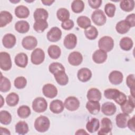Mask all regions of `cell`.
I'll return each mask as SVG.
<instances>
[{"label":"cell","mask_w":135,"mask_h":135,"mask_svg":"<svg viewBox=\"0 0 135 135\" xmlns=\"http://www.w3.org/2000/svg\"><path fill=\"white\" fill-rule=\"evenodd\" d=\"M104 95L108 99L113 100L119 105H121L127 100L126 94L115 89L111 88L104 90Z\"/></svg>","instance_id":"6da1fadb"},{"label":"cell","mask_w":135,"mask_h":135,"mask_svg":"<svg viewBox=\"0 0 135 135\" xmlns=\"http://www.w3.org/2000/svg\"><path fill=\"white\" fill-rule=\"evenodd\" d=\"M50 121L49 118L44 115H41L35 120L34 128L40 132H44L50 128Z\"/></svg>","instance_id":"7a4b0ae2"},{"label":"cell","mask_w":135,"mask_h":135,"mask_svg":"<svg viewBox=\"0 0 135 135\" xmlns=\"http://www.w3.org/2000/svg\"><path fill=\"white\" fill-rule=\"evenodd\" d=\"M98 46L100 50L106 52H110L114 47V41L110 36H103L98 41Z\"/></svg>","instance_id":"3957f363"},{"label":"cell","mask_w":135,"mask_h":135,"mask_svg":"<svg viewBox=\"0 0 135 135\" xmlns=\"http://www.w3.org/2000/svg\"><path fill=\"white\" fill-rule=\"evenodd\" d=\"M47 108V103L46 100L42 97L35 98L32 102L33 110L37 113L44 112Z\"/></svg>","instance_id":"277c9868"},{"label":"cell","mask_w":135,"mask_h":135,"mask_svg":"<svg viewBox=\"0 0 135 135\" xmlns=\"http://www.w3.org/2000/svg\"><path fill=\"white\" fill-rule=\"evenodd\" d=\"M12 61L10 55L5 52L0 53V68L2 70L8 71L12 68Z\"/></svg>","instance_id":"5b68a950"},{"label":"cell","mask_w":135,"mask_h":135,"mask_svg":"<svg viewBox=\"0 0 135 135\" xmlns=\"http://www.w3.org/2000/svg\"><path fill=\"white\" fill-rule=\"evenodd\" d=\"M91 19L93 22L98 26L104 25L107 21V17L104 12L101 9L94 11L91 15Z\"/></svg>","instance_id":"8992f818"},{"label":"cell","mask_w":135,"mask_h":135,"mask_svg":"<svg viewBox=\"0 0 135 135\" xmlns=\"http://www.w3.org/2000/svg\"><path fill=\"white\" fill-rule=\"evenodd\" d=\"M45 53L43 50L40 48H37L32 52L31 55V60L33 64L39 65L44 60Z\"/></svg>","instance_id":"52a82bcc"},{"label":"cell","mask_w":135,"mask_h":135,"mask_svg":"<svg viewBox=\"0 0 135 135\" xmlns=\"http://www.w3.org/2000/svg\"><path fill=\"white\" fill-rule=\"evenodd\" d=\"M112 123L111 120L108 118H103L101 120V128L98 134H111Z\"/></svg>","instance_id":"ba28073f"},{"label":"cell","mask_w":135,"mask_h":135,"mask_svg":"<svg viewBox=\"0 0 135 135\" xmlns=\"http://www.w3.org/2000/svg\"><path fill=\"white\" fill-rule=\"evenodd\" d=\"M64 105L68 110L74 111L79 108L80 101L75 97H69L65 99Z\"/></svg>","instance_id":"9c48e42d"},{"label":"cell","mask_w":135,"mask_h":135,"mask_svg":"<svg viewBox=\"0 0 135 135\" xmlns=\"http://www.w3.org/2000/svg\"><path fill=\"white\" fill-rule=\"evenodd\" d=\"M62 36V31L57 27H53L47 33V40L52 42H56L59 41Z\"/></svg>","instance_id":"30bf717a"},{"label":"cell","mask_w":135,"mask_h":135,"mask_svg":"<svg viewBox=\"0 0 135 135\" xmlns=\"http://www.w3.org/2000/svg\"><path fill=\"white\" fill-rule=\"evenodd\" d=\"M37 44L36 38L33 36H27L23 38L22 41L23 47L26 50H32L34 49Z\"/></svg>","instance_id":"8fae6325"},{"label":"cell","mask_w":135,"mask_h":135,"mask_svg":"<svg viewBox=\"0 0 135 135\" xmlns=\"http://www.w3.org/2000/svg\"><path fill=\"white\" fill-rule=\"evenodd\" d=\"M42 92L44 96L48 98H54L57 94V90L53 84L47 83L45 84L42 88Z\"/></svg>","instance_id":"7c38bea8"},{"label":"cell","mask_w":135,"mask_h":135,"mask_svg":"<svg viewBox=\"0 0 135 135\" xmlns=\"http://www.w3.org/2000/svg\"><path fill=\"white\" fill-rule=\"evenodd\" d=\"M64 46L69 50L73 49L77 43V38L75 34L70 33L68 34L64 38Z\"/></svg>","instance_id":"4fadbf2b"},{"label":"cell","mask_w":135,"mask_h":135,"mask_svg":"<svg viewBox=\"0 0 135 135\" xmlns=\"http://www.w3.org/2000/svg\"><path fill=\"white\" fill-rule=\"evenodd\" d=\"M83 61V56L79 52H73L71 53L68 57L69 63L73 66L79 65Z\"/></svg>","instance_id":"5bb4252c"},{"label":"cell","mask_w":135,"mask_h":135,"mask_svg":"<svg viewBox=\"0 0 135 135\" xmlns=\"http://www.w3.org/2000/svg\"><path fill=\"white\" fill-rule=\"evenodd\" d=\"M117 110L115 105L111 102H107L104 103L101 107L102 112L108 116L113 115Z\"/></svg>","instance_id":"9a60e30c"},{"label":"cell","mask_w":135,"mask_h":135,"mask_svg":"<svg viewBox=\"0 0 135 135\" xmlns=\"http://www.w3.org/2000/svg\"><path fill=\"white\" fill-rule=\"evenodd\" d=\"M123 79L122 73L119 71H113L109 75L110 83L114 85H118L122 83Z\"/></svg>","instance_id":"2e32d148"},{"label":"cell","mask_w":135,"mask_h":135,"mask_svg":"<svg viewBox=\"0 0 135 135\" xmlns=\"http://www.w3.org/2000/svg\"><path fill=\"white\" fill-rule=\"evenodd\" d=\"M130 119V115L128 113H120L115 118L116 124L120 128H125L127 126V122Z\"/></svg>","instance_id":"e0dca14e"},{"label":"cell","mask_w":135,"mask_h":135,"mask_svg":"<svg viewBox=\"0 0 135 135\" xmlns=\"http://www.w3.org/2000/svg\"><path fill=\"white\" fill-rule=\"evenodd\" d=\"M107 59V53L103 50H97L92 55L93 61L97 64H101L104 62Z\"/></svg>","instance_id":"ac0fdd59"},{"label":"cell","mask_w":135,"mask_h":135,"mask_svg":"<svg viewBox=\"0 0 135 135\" xmlns=\"http://www.w3.org/2000/svg\"><path fill=\"white\" fill-rule=\"evenodd\" d=\"M78 79L82 82H86L90 80L92 77L91 71L86 68H82L80 69L77 73Z\"/></svg>","instance_id":"d6986e66"},{"label":"cell","mask_w":135,"mask_h":135,"mask_svg":"<svg viewBox=\"0 0 135 135\" xmlns=\"http://www.w3.org/2000/svg\"><path fill=\"white\" fill-rule=\"evenodd\" d=\"M54 78L60 85H65L69 82V78L64 70H60L54 74Z\"/></svg>","instance_id":"ffe728a7"},{"label":"cell","mask_w":135,"mask_h":135,"mask_svg":"<svg viewBox=\"0 0 135 135\" xmlns=\"http://www.w3.org/2000/svg\"><path fill=\"white\" fill-rule=\"evenodd\" d=\"M16 41V39L15 35L11 33L5 34L2 39L3 45L7 49L12 48L15 45Z\"/></svg>","instance_id":"44dd1931"},{"label":"cell","mask_w":135,"mask_h":135,"mask_svg":"<svg viewBox=\"0 0 135 135\" xmlns=\"http://www.w3.org/2000/svg\"><path fill=\"white\" fill-rule=\"evenodd\" d=\"M64 108L63 102L60 100H54L50 104V109L54 113L58 114L61 113Z\"/></svg>","instance_id":"7402d4cb"},{"label":"cell","mask_w":135,"mask_h":135,"mask_svg":"<svg viewBox=\"0 0 135 135\" xmlns=\"http://www.w3.org/2000/svg\"><path fill=\"white\" fill-rule=\"evenodd\" d=\"M14 62L17 66L25 68L28 63V57L25 53H20L15 56Z\"/></svg>","instance_id":"603a6c76"},{"label":"cell","mask_w":135,"mask_h":135,"mask_svg":"<svg viewBox=\"0 0 135 135\" xmlns=\"http://www.w3.org/2000/svg\"><path fill=\"white\" fill-rule=\"evenodd\" d=\"M13 19L12 15L8 11H3L0 13V27H3L10 23Z\"/></svg>","instance_id":"cb8c5ba5"},{"label":"cell","mask_w":135,"mask_h":135,"mask_svg":"<svg viewBox=\"0 0 135 135\" xmlns=\"http://www.w3.org/2000/svg\"><path fill=\"white\" fill-rule=\"evenodd\" d=\"M86 108L92 114H98L100 110V104L99 101H89L86 104Z\"/></svg>","instance_id":"d4e9b609"},{"label":"cell","mask_w":135,"mask_h":135,"mask_svg":"<svg viewBox=\"0 0 135 135\" xmlns=\"http://www.w3.org/2000/svg\"><path fill=\"white\" fill-rule=\"evenodd\" d=\"M87 99L89 101H99L101 100L102 95L99 90L96 88H91L87 93Z\"/></svg>","instance_id":"484cf974"},{"label":"cell","mask_w":135,"mask_h":135,"mask_svg":"<svg viewBox=\"0 0 135 135\" xmlns=\"http://www.w3.org/2000/svg\"><path fill=\"white\" fill-rule=\"evenodd\" d=\"M15 15L20 18H27L30 14L28 8L24 5H19L15 9Z\"/></svg>","instance_id":"4316f807"},{"label":"cell","mask_w":135,"mask_h":135,"mask_svg":"<svg viewBox=\"0 0 135 135\" xmlns=\"http://www.w3.org/2000/svg\"><path fill=\"white\" fill-rule=\"evenodd\" d=\"M33 16L35 21L40 20L46 21L49 16V14L46 9L42 8H38L36 9L34 11Z\"/></svg>","instance_id":"83f0119b"},{"label":"cell","mask_w":135,"mask_h":135,"mask_svg":"<svg viewBox=\"0 0 135 135\" xmlns=\"http://www.w3.org/2000/svg\"><path fill=\"white\" fill-rule=\"evenodd\" d=\"M100 127V122L98 119L93 118L89 121L86 124V130L90 133H94L98 131Z\"/></svg>","instance_id":"f1b7e54d"},{"label":"cell","mask_w":135,"mask_h":135,"mask_svg":"<svg viewBox=\"0 0 135 135\" xmlns=\"http://www.w3.org/2000/svg\"><path fill=\"white\" fill-rule=\"evenodd\" d=\"M15 28L18 33H25L29 31L30 25L29 23L25 21H19L15 23Z\"/></svg>","instance_id":"f546056e"},{"label":"cell","mask_w":135,"mask_h":135,"mask_svg":"<svg viewBox=\"0 0 135 135\" xmlns=\"http://www.w3.org/2000/svg\"><path fill=\"white\" fill-rule=\"evenodd\" d=\"M47 52L51 58L52 59H57L61 55V50L60 47L57 45H51L49 47Z\"/></svg>","instance_id":"4dcf8cb0"},{"label":"cell","mask_w":135,"mask_h":135,"mask_svg":"<svg viewBox=\"0 0 135 135\" xmlns=\"http://www.w3.org/2000/svg\"><path fill=\"white\" fill-rule=\"evenodd\" d=\"M130 28V26L125 20H122L117 23L115 26L117 32L121 34L127 33Z\"/></svg>","instance_id":"1f68e13d"},{"label":"cell","mask_w":135,"mask_h":135,"mask_svg":"<svg viewBox=\"0 0 135 135\" xmlns=\"http://www.w3.org/2000/svg\"><path fill=\"white\" fill-rule=\"evenodd\" d=\"M133 41L132 39L129 37H124L122 38L120 41V46L121 49L124 51H129L133 46Z\"/></svg>","instance_id":"d6a6232c"},{"label":"cell","mask_w":135,"mask_h":135,"mask_svg":"<svg viewBox=\"0 0 135 135\" xmlns=\"http://www.w3.org/2000/svg\"><path fill=\"white\" fill-rule=\"evenodd\" d=\"M84 34L88 39L93 40L97 37L98 35V31L95 26L91 25L85 29Z\"/></svg>","instance_id":"836d02e7"},{"label":"cell","mask_w":135,"mask_h":135,"mask_svg":"<svg viewBox=\"0 0 135 135\" xmlns=\"http://www.w3.org/2000/svg\"><path fill=\"white\" fill-rule=\"evenodd\" d=\"M15 131L20 134H26L28 131V124L23 121L18 122L15 125Z\"/></svg>","instance_id":"e575fe53"},{"label":"cell","mask_w":135,"mask_h":135,"mask_svg":"<svg viewBox=\"0 0 135 135\" xmlns=\"http://www.w3.org/2000/svg\"><path fill=\"white\" fill-rule=\"evenodd\" d=\"M11 83L8 79L1 74L0 79V91L2 92H6L11 89Z\"/></svg>","instance_id":"d590c367"},{"label":"cell","mask_w":135,"mask_h":135,"mask_svg":"<svg viewBox=\"0 0 135 135\" xmlns=\"http://www.w3.org/2000/svg\"><path fill=\"white\" fill-rule=\"evenodd\" d=\"M19 101V97L18 94L14 92L8 94L6 98V102L8 105L14 107L17 105Z\"/></svg>","instance_id":"8d00e7d4"},{"label":"cell","mask_w":135,"mask_h":135,"mask_svg":"<svg viewBox=\"0 0 135 135\" xmlns=\"http://www.w3.org/2000/svg\"><path fill=\"white\" fill-rule=\"evenodd\" d=\"M76 22L80 27L84 29H86L91 25L90 19L85 16H79L76 20Z\"/></svg>","instance_id":"74e56055"},{"label":"cell","mask_w":135,"mask_h":135,"mask_svg":"<svg viewBox=\"0 0 135 135\" xmlns=\"http://www.w3.org/2000/svg\"><path fill=\"white\" fill-rule=\"evenodd\" d=\"M71 9L75 13L82 12L84 8V2L81 0H74L71 4Z\"/></svg>","instance_id":"f35d334b"},{"label":"cell","mask_w":135,"mask_h":135,"mask_svg":"<svg viewBox=\"0 0 135 135\" xmlns=\"http://www.w3.org/2000/svg\"><path fill=\"white\" fill-rule=\"evenodd\" d=\"M135 107V102H132L129 100H127L122 105H121V109L122 111L125 113H131Z\"/></svg>","instance_id":"ab89813d"},{"label":"cell","mask_w":135,"mask_h":135,"mask_svg":"<svg viewBox=\"0 0 135 135\" xmlns=\"http://www.w3.org/2000/svg\"><path fill=\"white\" fill-rule=\"evenodd\" d=\"M48 27V23L45 20H40L35 22L33 25L34 30L38 32L42 33L44 31V30Z\"/></svg>","instance_id":"60d3db41"},{"label":"cell","mask_w":135,"mask_h":135,"mask_svg":"<svg viewBox=\"0 0 135 135\" xmlns=\"http://www.w3.org/2000/svg\"><path fill=\"white\" fill-rule=\"evenodd\" d=\"M120 6L121 9L125 12H131L134 8V1L133 0H126L121 1Z\"/></svg>","instance_id":"b9f144b4"},{"label":"cell","mask_w":135,"mask_h":135,"mask_svg":"<svg viewBox=\"0 0 135 135\" xmlns=\"http://www.w3.org/2000/svg\"><path fill=\"white\" fill-rule=\"evenodd\" d=\"M17 112L19 117L23 119H25L29 117L31 114V109L29 107L23 105L20 106L18 108Z\"/></svg>","instance_id":"7bdbcfd3"},{"label":"cell","mask_w":135,"mask_h":135,"mask_svg":"<svg viewBox=\"0 0 135 135\" xmlns=\"http://www.w3.org/2000/svg\"><path fill=\"white\" fill-rule=\"evenodd\" d=\"M56 16L60 21L64 22L69 19L70 12L65 8H60L56 12Z\"/></svg>","instance_id":"ee69618b"},{"label":"cell","mask_w":135,"mask_h":135,"mask_svg":"<svg viewBox=\"0 0 135 135\" xmlns=\"http://www.w3.org/2000/svg\"><path fill=\"white\" fill-rule=\"evenodd\" d=\"M12 121L11 114L7 111L2 110L0 112V122L4 125L9 124Z\"/></svg>","instance_id":"f6af8a7d"},{"label":"cell","mask_w":135,"mask_h":135,"mask_svg":"<svg viewBox=\"0 0 135 135\" xmlns=\"http://www.w3.org/2000/svg\"><path fill=\"white\" fill-rule=\"evenodd\" d=\"M126 83L130 89L131 95L134 97V88H135V79L134 75L133 74H129L126 79Z\"/></svg>","instance_id":"bcb514c9"},{"label":"cell","mask_w":135,"mask_h":135,"mask_svg":"<svg viewBox=\"0 0 135 135\" xmlns=\"http://www.w3.org/2000/svg\"><path fill=\"white\" fill-rule=\"evenodd\" d=\"M26 84V79L24 76L17 77L14 81V84L15 87L18 89H23L25 87Z\"/></svg>","instance_id":"7dc6e473"},{"label":"cell","mask_w":135,"mask_h":135,"mask_svg":"<svg viewBox=\"0 0 135 135\" xmlns=\"http://www.w3.org/2000/svg\"><path fill=\"white\" fill-rule=\"evenodd\" d=\"M115 6L112 3H107L104 6V11L107 15L109 17H113L115 14Z\"/></svg>","instance_id":"c3c4849f"},{"label":"cell","mask_w":135,"mask_h":135,"mask_svg":"<svg viewBox=\"0 0 135 135\" xmlns=\"http://www.w3.org/2000/svg\"><path fill=\"white\" fill-rule=\"evenodd\" d=\"M49 70L51 73L54 74L55 73H56L59 71H60V70L65 71V68L61 63L59 62H53L49 65Z\"/></svg>","instance_id":"681fc988"},{"label":"cell","mask_w":135,"mask_h":135,"mask_svg":"<svg viewBox=\"0 0 135 135\" xmlns=\"http://www.w3.org/2000/svg\"><path fill=\"white\" fill-rule=\"evenodd\" d=\"M74 22L72 20H68L62 22L61 27L65 30H70L74 26Z\"/></svg>","instance_id":"f907efd6"},{"label":"cell","mask_w":135,"mask_h":135,"mask_svg":"<svg viewBox=\"0 0 135 135\" xmlns=\"http://www.w3.org/2000/svg\"><path fill=\"white\" fill-rule=\"evenodd\" d=\"M124 20L127 22L130 27L135 26V14L134 13L128 15Z\"/></svg>","instance_id":"816d5d0a"},{"label":"cell","mask_w":135,"mask_h":135,"mask_svg":"<svg viewBox=\"0 0 135 135\" xmlns=\"http://www.w3.org/2000/svg\"><path fill=\"white\" fill-rule=\"evenodd\" d=\"M102 3V1L101 0H95V1H92V0H89L88 3L91 7L94 9H97L101 5Z\"/></svg>","instance_id":"f5cc1de1"},{"label":"cell","mask_w":135,"mask_h":135,"mask_svg":"<svg viewBox=\"0 0 135 135\" xmlns=\"http://www.w3.org/2000/svg\"><path fill=\"white\" fill-rule=\"evenodd\" d=\"M134 122H135V117L133 116L131 118H130L127 122V127L130 130L134 132L135 127H134Z\"/></svg>","instance_id":"db71d44e"},{"label":"cell","mask_w":135,"mask_h":135,"mask_svg":"<svg viewBox=\"0 0 135 135\" xmlns=\"http://www.w3.org/2000/svg\"><path fill=\"white\" fill-rule=\"evenodd\" d=\"M1 134H11V133L9 131V130H8L6 128H3V127H1Z\"/></svg>","instance_id":"11a10c76"},{"label":"cell","mask_w":135,"mask_h":135,"mask_svg":"<svg viewBox=\"0 0 135 135\" xmlns=\"http://www.w3.org/2000/svg\"><path fill=\"white\" fill-rule=\"evenodd\" d=\"M41 2L44 5L47 6L51 5L54 2V1H50V0H46V1H41Z\"/></svg>","instance_id":"9f6ffc18"},{"label":"cell","mask_w":135,"mask_h":135,"mask_svg":"<svg viewBox=\"0 0 135 135\" xmlns=\"http://www.w3.org/2000/svg\"><path fill=\"white\" fill-rule=\"evenodd\" d=\"M89 133L88 132H86L84 129H79L76 132H75V134H88Z\"/></svg>","instance_id":"6f0895ef"},{"label":"cell","mask_w":135,"mask_h":135,"mask_svg":"<svg viewBox=\"0 0 135 135\" xmlns=\"http://www.w3.org/2000/svg\"><path fill=\"white\" fill-rule=\"evenodd\" d=\"M1 100H2V103H1V108L2 107L3 105V97L2 95H1Z\"/></svg>","instance_id":"680465c9"}]
</instances>
